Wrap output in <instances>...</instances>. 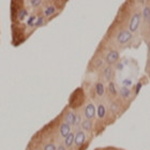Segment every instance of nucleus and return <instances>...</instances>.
Listing matches in <instances>:
<instances>
[{"label": "nucleus", "instance_id": "obj_1", "mask_svg": "<svg viewBox=\"0 0 150 150\" xmlns=\"http://www.w3.org/2000/svg\"><path fill=\"white\" fill-rule=\"evenodd\" d=\"M142 22V14L139 12H135L134 14H132L131 18L129 21V25H128V30L131 31L132 33H135L137 31L138 28H139V25H141Z\"/></svg>", "mask_w": 150, "mask_h": 150}, {"label": "nucleus", "instance_id": "obj_2", "mask_svg": "<svg viewBox=\"0 0 150 150\" xmlns=\"http://www.w3.org/2000/svg\"><path fill=\"white\" fill-rule=\"evenodd\" d=\"M133 38V33L131 31H129L128 29H125V30H120V31L117 33V37H116V41L117 43L120 44V45H125V44L129 43L131 39Z\"/></svg>", "mask_w": 150, "mask_h": 150}, {"label": "nucleus", "instance_id": "obj_3", "mask_svg": "<svg viewBox=\"0 0 150 150\" xmlns=\"http://www.w3.org/2000/svg\"><path fill=\"white\" fill-rule=\"evenodd\" d=\"M119 58H120V54H119L118 50H110L106 54V56H105V62L108 66H112V64H116V63L118 62Z\"/></svg>", "mask_w": 150, "mask_h": 150}, {"label": "nucleus", "instance_id": "obj_4", "mask_svg": "<svg viewBox=\"0 0 150 150\" xmlns=\"http://www.w3.org/2000/svg\"><path fill=\"white\" fill-rule=\"evenodd\" d=\"M84 116L85 119H89V120H92L97 116V107L94 106L93 103L89 102L86 104V106L84 108Z\"/></svg>", "mask_w": 150, "mask_h": 150}, {"label": "nucleus", "instance_id": "obj_5", "mask_svg": "<svg viewBox=\"0 0 150 150\" xmlns=\"http://www.w3.org/2000/svg\"><path fill=\"white\" fill-rule=\"evenodd\" d=\"M86 142V134L83 130H78L76 133H75V139H74V145L77 148L81 147L84 143Z\"/></svg>", "mask_w": 150, "mask_h": 150}, {"label": "nucleus", "instance_id": "obj_6", "mask_svg": "<svg viewBox=\"0 0 150 150\" xmlns=\"http://www.w3.org/2000/svg\"><path fill=\"white\" fill-rule=\"evenodd\" d=\"M102 76L106 81H112V77H114V69H112V66H108L103 68V71H102Z\"/></svg>", "mask_w": 150, "mask_h": 150}, {"label": "nucleus", "instance_id": "obj_7", "mask_svg": "<svg viewBox=\"0 0 150 150\" xmlns=\"http://www.w3.org/2000/svg\"><path fill=\"white\" fill-rule=\"evenodd\" d=\"M71 125L69 123H67V122H62L59 127V134L61 137H67L68 135L71 133Z\"/></svg>", "mask_w": 150, "mask_h": 150}, {"label": "nucleus", "instance_id": "obj_8", "mask_svg": "<svg viewBox=\"0 0 150 150\" xmlns=\"http://www.w3.org/2000/svg\"><path fill=\"white\" fill-rule=\"evenodd\" d=\"M76 114L73 110H69L64 116V122L69 123L70 125H76Z\"/></svg>", "mask_w": 150, "mask_h": 150}, {"label": "nucleus", "instance_id": "obj_9", "mask_svg": "<svg viewBox=\"0 0 150 150\" xmlns=\"http://www.w3.org/2000/svg\"><path fill=\"white\" fill-rule=\"evenodd\" d=\"M94 91L98 97H103L105 93V86L102 81H97L94 85Z\"/></svg>", "mask_w": 150, "mask_h": 150}, {"label": "nucleus", "instance_id": "obj_10", "mask_svg": "<svg viewBox=\"0 0 150 150\" xmlns=\"http://www.w3.org/2000/svg\"><path fill=\"white\" fill-rule=\"evenodd\" d=\"M106 106L104 105V104L100 103L99 105H98L97 107V116L99 119H104L105 118V116H106Z\"/></svg>", "mask_w": 150, "mask_h": 150}, {"label": "nucleus", "instance_id": "obj_11", "mask_svg": "<svg viewBox=\"0 0 150 150\" xmlns=\"http://www.w3.org/2000/svg\"><path fill=\"white\" fill-rule=\"evenodd\" d=\"M56 12H57V8H56V6L50 4V6H47L46 8L43 10V15L47 18V17H50V16H53Z\"/></svg>", "mask_w": 150, "mask_h": 150}, {"label": "nucleus", "instance_id": "obj_12", "mask_svg": "<svg viewBox=\"0 0 150 150\" xmlns=\"http://www.w3.org/2000/svg\"><path fill=\"white\" fill-rule=\"evenodd\" d=\"M81 129L83 131L86 132H90L92 130V127H93V123H92V120H89V119H84L81 121Z\"/></svg>", "mask_w": 150, "mask_h": 150}, {"label": "nucleus", "instance_id": "obj_13", "mask_svg": "<svg viewBox=\"0 0 150 150\" xmlns=\"http://www.w3.org/2000/svg\"><path fill=\"white\" fill-rule=\"evenodd\" d=\"M118 93L120 94V97L122 99H129L131 97V90L129 87H125V86H122L120 89L118 90Z\"/></svg>", "mask_w": 150, "mask_h": 150}, {"label": "nucleus", "instance_id": "obj_14", "mask_svg": "<svg viewBox=\"0 0 150 150\" xmlns=\"http://www.w3.org/2000/svg\"><path fill=\"white\" fill-rule=\"evenodd\" d=\"M142 18L145 23H150V6H145L142 11Z\"/></svg>", "mask_w": 150, "mask_h": 150}, {"label": "nucleus", "instance_id": "obj_15", "mask_svg": "<svg viewBox=\"0 0 150 150\" xmlns=\"http://www.w3.org/2000/svg\"><path fill=\"white\" fill-rule=\"evenodd\" d=\"M74 139H75V134L73 132H71L67 137H64V146L67 148H71L74 145Z\"/></svg>", "mask_w": 150, "mask_h": 150}, {"label": "nucleus", "instance_id": "obj_16", "mask_svg": "<svg viewBox=\"0 0 150 150\" xmlns=\"http://www.w3.org/2000/svg\"><path fill=\"white\" fill-rule=\"evenodd\" d=\"M107 89L110 91V93L114 97H116L117 94H118V89H117V86L114 81H108V86H107Z\"/></svg>", "mask_w": 150, "mask_h": 150}, {"label": "nucleus", "instance_id": "obj_17", "mask_svg": "<svg viewBox=\"0 0 150 150\" xmlns=\"http://www.w3.org/2000/svg\"><path fill=\"white\" fill-rule=\"evenodd\" d=\"M45 16L42 14V15L38 16L37 17V21H35V27H42V26L45 24Z\"/></svg>", "mask_w": 150, "mask_h": 150}, {"label": "nucleus", "instance_id": "obj_18", "mask_svg": "<svg viewBox=\"0 0 150 150\" xmlns=\"http://www.w3.org/2000/svg\"><path fill=\"white\" fill-rule=\"evenodd\" d=\"M37 15H30L28 16V18H27V25L29 27H35V21H37Z\"/></svg>", "mask_w": 150, "mask_h": 150}, {"label": "nucleus", "instance_id": "obj_19", "mask_svg": "<svg viewBox=\"0 0 150 150\" xmlns=\"http://www.w3.org/2000/svg\"><path fill=\"white\" fill-rule=\"evenodd\" d=\"M29 2H30V6H31L33 9H38V8L42 4L43 0H29Z\"/></svg>", "mask_w": 150, "mask_h": 150}, {"label": "nucleus", "instance_id": "obj_20", "mask_svg": "<svg viewBox=\"0 0 150 150\" xmlns=\"http://www.w3.org/2000/svg\"><path fill=\"white\" fill-rule=\"evenodd\" d=\"M56 148H57V146L55 144H53V143H48V144H46L43 147V150H56Z\"/></svg>", "mask_w": 150, "mask_h": 150}, {"label": "nucleus", "instance_id": "obj_21", "mask_svg": "<svg viewBox=\"0 0 150 150\" xmlns=\"http://www.w3.org/2000/svg\"><path fill=\"white\" fill-rule=\"evenodd\" d=\"M132 85H133V81H132L131 79H129V78H125V79L122 81V86L130 87V86H132Z\"/></svg>", "mask_w": 150, "mask_h": 150}, {"label": "nucleus", "instance_id": "obj_22", "mask_svg": "<svg viewBox=\"0 0 150 150\" xmlns=\"http://www.w3.org/2000/svg\"><path fill=\"white\" fill-rule=\"evenodd\" d=\"M110 110H112V112H117V110H118V104H117V103H112V105H110Z\"/></svg>", "mask_w": 150, "mask_h": 150}, {"label": "nucleus", "instance_id": "obj_23", "mask_svg": "<svg viewBox=\"0 0 150 150\" xmlns=\"http://www.w3.org/2000/svg\"><path fill=\"white\" fill-rule=\"evenodd\" d=\"M142 87H143L142 83H138V84H136V87H135V94H137L138 92H139V90L142 89Z\"/></svg>", "mask_w": 150, "mask_h": 150}, {"label": "nucleus", "instance_id": "obj_24", "mask_svg": "<svg viewBox=\"0 0 150 150\" xmlns=\"http://www.w3.org/2000/svg\"><path fill=\"white\" fill-rule=\"evenodd\" d=\"M56 150H67V147L64 145H59V146L56 148Z\"/></svg>", "mask_w": 150, "mask_h": 150}, {"label": "nucleus", "instance_id": "obj_25", "mask_svg": "<svg viewBox=\"0 0 150 150\" xmlns=\"http://www.w3.org/2000/svg\"><path fill=\"white\" fill-rule=\"evenodd\" d=\"M148 59H150V40L148 41Z\"/></svg>", "mask_w": 150, "mask_h": 150}, {"label": "nucleus", "instance_id": "obj_26", "mask_svg": "<svg viewBox=\"0 0 150 150\" xmlns=\"http://www.w3.org/2000/svg\"><path fill=\"white\" fill-rule=\"evenodd\" d=\"M35 150H38V149H35Z\"/></svg>", "mask_w": 150, "mask_h": 150}]
</instances>
